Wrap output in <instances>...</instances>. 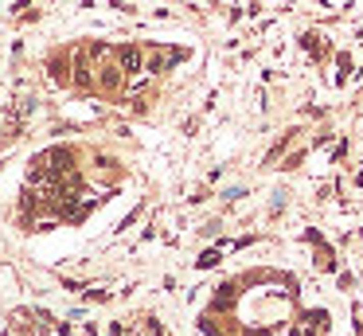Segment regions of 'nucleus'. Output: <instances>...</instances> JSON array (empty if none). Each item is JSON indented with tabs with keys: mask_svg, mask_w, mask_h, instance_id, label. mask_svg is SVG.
Here are the masks:
<instances>
[{
	"mask_svg": "<svg viewBox=\"0 0 363 336\" xmlns=\"http://www.w3.org/2000/svg\"><path fill=\"white\" fill-rule=\"evenodd\" d=\"M121 67L137 70V67H141V51H137V47H125V51H121Z\"/></svg>",
	"mask_w": 363,
	"mask_h": 336,
	"instance_id": "f257e3e1",
	"label": "nucleus"
},
{
	"mask_svg": "<svg viewBox=\"0 0 363 336\" xmlns=\"http://www.w3.org/2000/svg\"><path fill=\"white\" fill-rule=\"evenodd\" d=\"M215 262H219V250H207V254L199 258V266H215Z\"/></svg>",
	"mask_w": 363,
	"mask_h": 336,
	"instance_id": "f03ea898",
	"label": "nucleus"
}]
</instances>
